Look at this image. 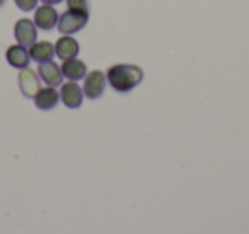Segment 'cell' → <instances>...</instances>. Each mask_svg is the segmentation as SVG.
I'll list each match as a JSON object with an SVG mask.
<instances>
[{"label":"cell","mask_w":249,"mask_h":234,"mask_svg":"<svg viewBox=\"0 0 249 234\" xmlns=\"http://www.w3.org/2000/svg\"><path fill=\"white\" fill-rule=\"evenodd\" d=\"M58 12L55 11V7L53 5H39V7L35 9V18H33V21H35L36 28L41 29V31H52V29L56 28V24H58Z\"/></svg>","instance_id":"obj_5"},{"label":"cell","mask_w":249,"mask_h":234,"mask_svg":"<svg viewBox=\"0 0 249 234\" xmlns=\"http://www.w3.org/2000/svg\"><path fill=\"white\" fill-rule=\"evenodd\" d=\"M60 101H62L67 108H70V110H77L84 101L82 87H80L77 82H73V80H69V82L62 84V89H60Z\"/></svg>","instance_id":"obj_6"},{"label":"cell","mask_w":249,"mask_h":234,"mask_svg":"<svg viewBox=\"0 0 249 234\" xmlns=\"http://www.w3.org/2000/svg\"><path fill=\"white\" fill-rule=\"evenodd\" d=\"M60 69H62L63 77H65V79H69V80H73V82H77V80H82L84 77L87 76V65L79 58L65 60Z\"/></svg>","instance_id":"obj_13"},{"label":"cell","mask_w":249,"mask_h":234,"mask_svg":"<svg viewBox=\"0 0 249 234\" xmlns=\"http://www.w3.org/2000/svg\"><path fill=\"white\" fill-rule=\"evenodd\" d=\"M16 5H18L19 11L22 12H29V11H35L38 7V2L39 0H14Z\"/></svg>","instance_id":"obj_14"},{"label":"cell","mask_w":249,"mask_h":234,"mask_svg":"<svg viewBox=\"0 0 249 234\" xmlns=\"http://www.w3.org/2000/svg\"><path fill=\"white\" fill-rule=\"evenodd\" d=\"M106 79L113 91L126 94L142 84L143 70L133 63H114L106 70Z\"/></svg>","instance_id":"obj_1"},{"label":"cell","mask_w":249,"mask_h":234,"mask_svg":"<svg viewBox=\"0 0 249 234\" xmlns=\"http://www.w3.org/2000/svg\"><path fill=\"white\" fill-rule=\"evenodd\" d=\"M18 79H19V89H21V93L24 94L26 98H29V99H33V98L36 96V93L41 89L38 74L29 69V67H26V69H22L21 72H19Z\"/></svg>","instance_id":"obj_8"},{"label":"cell","mask_w":249,"mask_h":234,"mask_svg":"<svg viewBox=\"0 0 249 234\" xmlns=\"http://www.w3.org/2000/svg\"><path fill=\"white\" fill-rule=\"evenodd\" d=\"M41 2L46 5H58V4H62L63 0H41Z\"/></svg>","instance_id":"obj_16"},{"label":"cell","mask_w":249,"mask_h":234,"mask_svg":"<svg viewBox=\"0 0 249 234\" xmlns=\"http://www.w3.org/2000/svg\"><path fill=\"white\" fill-rule=\"evenodd\" d=\"M5 2H7V0H0V7H4V5H5Z\"/></svg>","instance_id":"obj_17"},{"label":"cell","mask_w":249,"mask_h":234,"mask_svg":"<svg viewBox=\"0 0 249 234\" xmlns=\"http://www.w3.org/2000/svg\"><path fill=\"white\" fill-rule=\"evenodd\" d=\"M35 99V104L38 110H43V111H50L58 104L60 101V93H56L55 87L52 86H46V87H41V89L36 93V96L33 98Z\"/></svg>","instance_id":"obj_11"},{"label":"cell","mask_w":249,"mask_h":234,"mask_svg":"<svg viewBox=\"0 0 249 234\" xmlns=\"http://www.w3.org/2000/svg\"><path fill=\"white\" fill-rule=\"evenodd\" d=\"M106 74L103 70H92V72H87V76L84 77V96L87 99H99L101 96L104 94V89H106Z\"/></svg>","instance_id":"obj_3"},{"label":"cell","mask_w":249,"mask_h":234,"mask_svg":"<svg viewBox=\"0 0 249 234\" xmlns=\"http://www.w3.org/2000/svg\"><path fill=\"white\" fill-rule=\"evenodd\" d=\"M28 50L31 60H35L36 63L50 62L55 57V45L50 41H35Z\"/></svg>","instance_id":"obj_12"},{"label":"cell","mask_w":249,"mask_h":234,"mask_svg":"<svg viewBox=\"0 0 249 234\" xmlns=\"http://www.w3.org/2000/svg\"><path fill=\"white\" fill-rule=\"evenodd\" d=\"M89 22V11H75V9H67L58 18V29L62 35H75L82 31Z\"/></svg>","instance_id":"obj_2"},{"label":"cell","mask_w":249,"mask_h":234,"mask_svg":"<svg viewBox=\"0 0 249 234\" xmlns=\"http://www.w3.org/2000/svg\"><path fill=\"white\" fill-rule=\"evenodd\" d=\"M80 53V45L72 35H62L55 43V55L58 57L62 62L70 58H77Z\"/></svg>","instance_id":"obj_7"},{"label":"cell","mask_w":249,"mask_h":234,"mask_svg":"<svg viewBox=\"0 0 249 234\" xmlns=\"http://www.w3.org/2000/svg\"><path fill=\"white\" fill-rule=\"evenodd\" d=\"M38 76L39 79H43V82L46 86H52V87H56V86H62L63 84V74H62V69L60 65H56L53 60L50 62H45V63H39L38 65Z\"/></svg>","instance_id":"obj_9"},{"label":"cell","mask_w":249,"mask_h":234,"mask_svg":"<svg viewBox=\"0 0 249 234\" xmlns=\"http://www.w3.org/2000/svg\"><path fill=\"white\" fill-rule=\"evenodd\" d=\"M5 60H7V63L11 67L22 70L29 65L31 57H29V50L18 43V45H11L7 48V52H5Z\"/></svg>","instance_id":"obj_10"},{"label":"cell","mask_w":249,"mask_h":234,"mask_svg":"<svg viewBox=\"0 0 249 234\" xmlns=\"http://www.w3.org/2000/svg\"><path fill=\"white\" fill-rule=\"evenodd\" d=\"M14 36L19 45L29 48L33 43L38 41V28H36L35 21H31V19H28V18H22V19H19V21H16Z\"/></svg>","instance_id":"obj_4"},{"label":"cell","mask_w":249,"mask_h":234,"mask_svg":"<svg viewBox=\"0 0 249 234\" xmlns=\"http://www.w3.org/2000/svg\"><path fill=\"white\" fill-rule=\"evenodd\" d=\"M67 7L75 9V11H89V2L87 0H65Z\"/></svg>","instance_id":"obj_15"}]
</instances>
